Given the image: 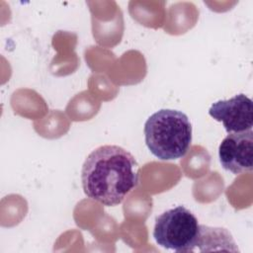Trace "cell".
Here are the masks:
<instances>
[{"instance_id":"6da1fadb","label":"cell","mask_w":253,"mask_h":253,"mask_svg":"<svg viewBox=\"0 0 253 253\" xmlns=\"http://www.w3.org/2000/svg\"><path fill=\"white\" fill-rule=\"evenodd\" d=\"M85 195L104 206L121 204L136 187L137 163L127 150L118 145H102L85 159L81 170Z\"/></svg>"},{"instance_id":"7a4b0ae2","label":"cell","mask_w":253,"mask_h":253,"mask_svg":"<svg viewBox=\"0 0 253 253\" xmlns=\"http://www.w3.org/2000/svg\"><path fill=\"white\" fill-rule=\"evenodd\" d=\"M145 143L160 160L184 157L192 142V125L186 114L172 109H161L144 124Z\"/></svg>"},{"instance_id":"3957f363","label":"cell","mask_w":253,"mask_h":253,"mask_svg":"<svg viewBox=\"0 0 253 253\" xmlns=\"http://www.w3.org/2000/svg\"><path fill=\"white\" fill-rule=\"evenodd\" d=\"M200 224L195 214L184 206L170 209L155 219L153 237L158 245L178 253L193 252Z\"/></svg>"},{"instance_id":"277c9868","label":"cell","mask_w":253,"mask_h":253,"mask_svg":"<svg viewBox=\"0 0 253 253\" xmlns=\"http://www.w3.org/2000/svg\"><path fill=\"white\" fill-rule=\"evenodd\" d=\"M209 115L222 123L227 133L246 131L253 126V103L244 94L214 102L209 109Z\"/></svg>"},{"instance_id":"5b68a950","label":"cell","mask_w":253,"mask_h":253,"mask_svg":"<svg viewBox=\"0 0 253 253\" xmlns=\"http://www.w3.org/2000/svg\"><path fill=\"white\" fill-rule=\"evenodd\" d=\"M218 157L223 169L238 175L252 170V129L228 133L220 142Z\"/></svg>"},{"instance_id":"8992f818","label":"cell","mask_w":253,"mask_h":253,"mask_svg":"<svg viewBox=\"0 0 253 253\" xmlns=\"http://www.w3.org/2000/svg\"><path fill=\"white\" fill-rule=\"evenodd\" d=\"M197 247H199V250L202 252L212 250L239 251L232 235L226 228L211 227L205 224H200L196 248Z\"/></svg>"}]
</instances>
